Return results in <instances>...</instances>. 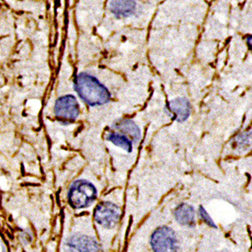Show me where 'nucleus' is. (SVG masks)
I'll return each instance as SVG.
<instances>
[{"instance_id": "20e7f679", "label": "nucleus", "mask_w": 252, "mask_h": 252, "mask_svg": "<svg viewBox=\"0 0 252 252\" xmlns=\"http://www.w3.org/2000/svg\"><path fill=\"white\" fill-rule=\"evenodd\" d=\"M80 105L73 95L60 97L55 105V115L62 123L74 121L80 115Z\"/></svg>"}, {"instance_id": "9d476101", "label": "nucleus", "mask_w": 252, "mask_h": 252, "mask_svg": "<svg viewBox=\"0 0 252 252\" xmlns=\"http://www.w3.org/2000/svg\"><path fill=\"white\" fill-rule=\"evenodd\" d=\"M114 127L120 129L123 133L129 135L133 138L135 142L139 140L141 137V131L139 126L131 120H122L119 122H116V124L113 125Z\"/></svg>"}, {"instance_id": "1a4fd4ad", "label": "nucleus", "mask_w": 252, "mask_h": 252, "mask_svg": "<svg viewBox=\"0 0 252 252\" xmlns=\"http://www.w3.org/2000/svg\"><path fill=\"white\" fill-rule=\"evenodd\" d=\"M135 1H111L109 4L110 11L117 17H127L133 15L136 10Z\"/></svg>"}, {"instance_id": "7ed1b4c3", "label": "nucleus", "mask_w": 252, "mask_h": 252, "mask_svg": "<svg viewBox=\"0 0 252 252\" xmlns=\"http://www.w3.org/2000/svg\"><path fill=\"white\" fill-rule=\"evenodd\" d=\"M151 246L155 252H176L177 240L175 233L167 226L158 228L152 235Z\"/></svg>"}, {"instance_id": "6e6552de", "label": "nucleus", "mask_w": 252, "mask_h": 252, "mask_svg": "<svg viewBox=\"0 0 252 252\" xmlns=\"http://www.w3.org/2000/svg\"><path fill=\"white\" fill-rule=\"evenodd\" d=\"M174 215L177 222L181 225L193 226L195 224V210L187 204H182L177 207Z\"/></svg>"}, {"instance_id": "f257e3e1", "label": "nucleus", "mask_w": 252, "mask_h": 252, "mask_svg": "<svg viewBox=\"0 0 252 252\" xmlns=\"http://www.w3.org/2000/svg\"><path fill=\"white\" fill-rule=\"evenodd\" d=\"M74 89L81 99L90 106L108 103L111 93L99 80L87 73H80L76 77Z\"/></svg>"}, {"instance_id": "f03ea898", "label": "nucleus", "mask_w": 252, "mask_h": 252, "mask_svg": "<svg viewBox=\"0 0 252 252\" xmlns=\"http://www.w3.org/2000/svg\"><path fill=\"white\" fill-rule=\"evenodd\" d=\"M95 187L86 180L76 181L69 191V201L73 207L83 208L89 206L96 198Z\"/></svg>"}, {"instance_id": "39448f33", "label": "nucleus", "mask_w": 252, "mask_h": 252, "mask_svg": "<svg viewBox=\"0 0 252 252\" xmlns=\"http://www.w3.org/2000/svg\"><path fill=\"white\" fill-rule=\"evenodd\" d=\"M120 208L112 202H102L95 210V220L98 224L105 228L116 226L120 219Z\"/></svg>"}, {"instance_id": "423d86ee", "label": "nucleus", "mask_w": 252, "mask_h": 252, "mask_svg": "<svg viewBox=\"0 0 252 252\" xmlns=\"http://www.w3.org/2000/svg\"><path fill=\"white\" fill-rule=\"evenodd\" d=\"M67 252H99L98 243L95 239L84 235H74L67 240Z\"/></svg>"}, {"instance_id": "0eeeda50", "label": "nucleus", "mask_w": 252, "mask_h": 252, "mask_svg": "<svg viewBox=\"0 0 252 252\" xmlns=\"http://www.w3.org/2000/svg\"><path fill=\"white\" fill-rule=\"evenodd\" d=\"M168 108L175 115L174 118L178 123H184L189 117L191 106L187 98H174L169 102Z\"/></svg>"}, {"instance_id": "f8f14e48", "label": "nucleus", "mask_w": 252, "mask_h": 252, "mask_svg": "<svg viewBox=\"0 0 252 252\" xmlns=\"http://www.w3.org/2000/svg\"><path fill=\"white\" fill-rule=\"evenodd\" d=\"M199 212L201 218L205 221L207 224L209 225L210 226H212V227H216V225L214 223L213 220L211 219V217L209 216L208 212L205 211L203 207H200Z\"/></svg>"}, {"instance_id": "9b49d317", "label": "nucleus", "mask_w": 252, "mask_h": 252, "mask_svg": "<svg viewBox=\"0 0 252 252\" xmlns=\"http://www.w3.org/2000/svg\"><path fill=\"white\" fill-rule=\"evenodd\" d=\"M107 140L112 142L114 145L125 149L127 153H131L133 149L132 142L126 136L119 133H111L106 136Z\"/></svg>"}]
</instances>
